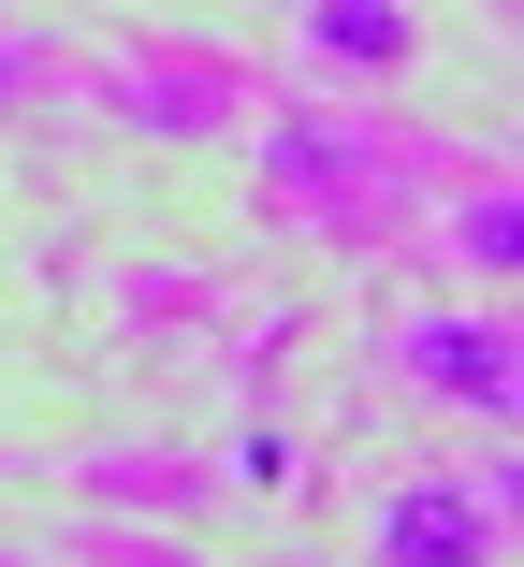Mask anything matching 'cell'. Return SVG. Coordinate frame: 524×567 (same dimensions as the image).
<instances>
[{
    "instance_id": "cell-3",
    "label": "cell",
    "mask_w": 524,
    "mask_h": 567,
    "mask_svg": "<svg viewBox=\"0 0 524 567\" xmlns=\"http://www.w3.org/2000/svg\"><path fill=\"white\" fill-rule=\"evenodd\" d=\"M321 44H364V59H393V44H408V30H393V16H379V0H336V16H321Z\"/></svg>"
},
{
    "instance_id": "cell-2",
    "label": "cell",
    "mask_w": 524,
    "mask_h": 567,
    "mask_svg": "<svg viewBox=\"0 0 524 567\" xmlns=\"http://www.w3.org/2000/svg\"><path fill=\"white\" fill-rule=\"evenodd\" d=\"M423 379H438V393L510 408V334H495V320H423Z\"/></svg>"
},
{
    "instance_id": "cell-1",
    "label": "cell",
    "mask_w": 524,
    "mask_h": 567,
    "mask_svg": "<svg viewBox=\"0 0 524 567\" xmlns=\"http://www.w3.org/2000/svg\"><path fill=\"white\" fill-rule=\"evenodd\" d=\"M379 567H495V509L466 481H408L379 509Z\"/></svg>"
}]
</instances>
